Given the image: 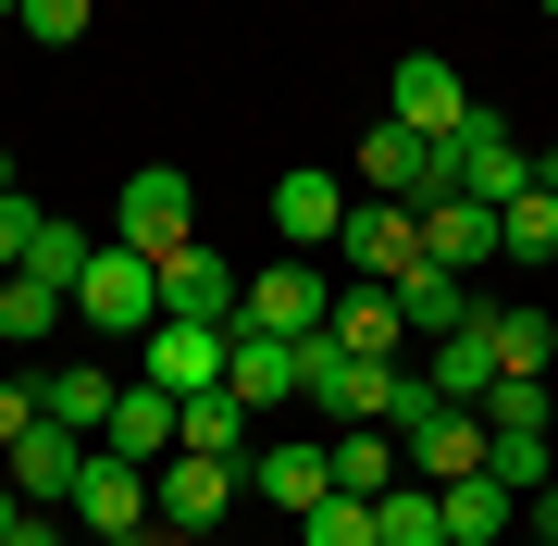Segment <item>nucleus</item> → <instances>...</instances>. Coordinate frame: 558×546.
<instances>
[{"instance_id": "nucleus-1", "label": "nucleus", "mask_w": 558, "mask_h": 546, "mask_svg": "<svg viewBox=\"0 0 558 546\" xmlns=\"http://www.w3.org/2000/svg\"><path fill=\"white\" fill-rule=\"evenodd\" d=\"M75 324H87V336H149V324H161V262L124 248V236H100L87 274H75Z\"/></svg>"}, {"instance_id": "nucleus-2", "label": "nucleus", "mask_w": 558, "mask_h": 546, "mask_svg": "<svg viewBox=\"0 0 558 546\" xmlns=\"http://www.w3.org/2000/svg\"><path fill=\"white\" fill-rule=\"evenodd\" d=\"M299 398L323 410V423H385V398H398V361H360V348L323 324V336H299Z\"/></svg>"}, {"instance_id": "nucleus-3", "label": "nucleus", "mask_w": 558, "mask_h": 546, "mask_svg": "<svg viewBox=\"0 0 558 546\" xmlns=\"http://www.w3.org/2000/svg\"><path fill=\"white\" fill-rule=\"evenodd\" d=\"M236 472H248V460H199V447H174V460L149 472V522L186 534V546H211L223 509H236Z\"/></svg>"}, {"instance_id": "nucleus-4", "label": "nucleus", "mask_w": 558, "mask_h": 546, "mask_svg": "<svg viewBox=\"0 0 558 546\" xmlns=\"http://www.w3.org/2000/svg\"><path fill=\"white\" fill-rule=\"evenodd\" d=\"M336 286H348V274H323L311 248H286V262L248 274V311H236V324H260V336H323V324H336Z\"/></svg>"}, {"instance_id": "nucleus-5", "label": "nucleus", "mask_w": 558, "mask_h": 546, "mask_svg": "<svg viewBox=\"0 0 558 546\" xmlns=\"http://www.w3.org/2000/svg\"><path fill=\"white\" fill-rule=\"evenodd\" d=\"M422 262V211L410 199H373V186H360L348 199V223H336V274H360V286H398Z\"/></svg>"}, {"instance_id": "nucleus-6", "label": "nucleus", "mask_w": 558, "mask_h": 546, "mask_svg": "<svg viewBox=\"0 0 558 546\" xmlns=\"http://www.w3.org/2000/svg\"><path fill=\"white\" fill-rule=\"evenodd\" d=\"M112 236H124V248H149V262H174V248L199 236V186H186L174 162L124 174V199H112Z\"/></svg>"}, {"instance_id": "nucleus-7", "label": "nucleus", "mask_w": 558, "mask_h": 546, "mask_svg": "<svg viewBox=\"0 0 558 546\" xmlns=\"http://www.w3.org/2000/svg\"><path fill=\"white\" fill-rule=\"evenodd\" d=\"M472 112H484V100L459 87V62H447V50H410L398 75H385V124H410V137H435V149H447Z\"/></svg>"}, {"instance_id": "nucleus-8", "label": "nucleus", "mask_w": 558, "mask_h": 546, "mask_svg": "<svg viewBox=\"0 0 558 546\" xmlns=\"http://www.w3.org/2000/svg\"><path fill=\"white\" fill-rule=\"evenodd\" d=\"M236 311H248V274L223 262L211 236H186L174 262H161V324H236Z\"/></svg>"}, {"instance_id": "nucleus-9", "label": "nucleus", "mask_w": 558, "mask_h": 546, "mask_svg": "<svg viewBox=\"0 0 558 546\" xmlns=\"http://www.w3.org/2000/svg\"><path fill=\"white\" fill-rule=\"evenodd\" d=\"M0 485H13L25 509H75V485H87V435H62V423H25L13 447H0Z\"/></svg>"}, {"instance_id": "nucleus-10", "label": "nucleus", "mask_w": 558, "mask_h": 546, "mask_svg": "<svg viewBox=\"0 0 558 546\" xmlns=\"http://www.w3.org/2000/svg\"><path fill=\"white\" fill-rule=\"evenodd\" d=\"M236 485H260V509H299V522H311V509L336 497V447H311V435H260Z\"/></svg>"}, {"instance_id": "nucleus-11", "label": "nucleus", "mask_w": 558, "mask_h": 546, "mask_svg": "<svg viewBox=\"0 0 558 546\" xmlns=\"http://www.w3.org/2000/svg\"><path fill=\"white\" fill-rule=\"evenodd\" d=\"M75 534H149V460H124V447H87V485H75Z\"/></svg>"}, {"instance_id": "nucleus-12", "label": "nucleus", "mask_w": 558, "mask_h": 546, "mask_svg": "<svg viewBox=\"0 0 558 546\" xmlns=\"http://www.w3.org/2000/svg\"><path fill=\"white\" fill-rule=\"evenodd\" d=\"M223 361H236V324H149V373L137 385H161V398H211Z\"/></svg>"}, {"instance_id": "nucleus-13", "label": "nucleus", "mask_w": 558, "mask_h": 546, "mask_svg": "<svg viewBox=\"0 0 558 546\" xmlns=\"http://www.w3.org/2000/svg\"><path fill=\"white\" fill-rule=\"evenodd\" d=\"M447 149H459V199H484V211H509L521 186H534V149H521L497 112H472V124H459Z\"/></svg>"}, {"instance_id": "nucleus-14", "label": "nucleus", "mask_w": 558, "mask_h": 546, "mask_svg": "<svg viewBox=\"0 0 558 546\" xmlns=\"http://www.w3.org/2000/svg\"><path fill=\"white\" fill-rule=\"evenodd\" d=\"M422 373H435V398H447V410H484V385L509 373V361H497V299H484L459 336H435V348H422Z\"/></svg>"}, {"instance_id": "nucleus-15", "label": "nucleus", "mask_w": 558, "mask_h": 546, "mask_svg": "<svg viewBox=\"0 0 558 546\" xmlns=\"http://www.w3.org/2000/svg\"><path fill=\"white\" fill-rule=\"evenodd\" d=\"M422 262H447V274H497V262H509V223L484 211V199H435V211H422Z\"/></svg>"}, {"instance_id": "nucleus-16", "label": "nucleus", "mask_w": 558, "mask_h": 546, "mask_svg": "<svg viewBox=\"0 0 558 546\" xmlns=\"http://www.w3.org/2000/svg\"><path fill=\"white\" fill-rule=\"evenodd\" d=\"M174 447H199V460H248L260 447V410L236 385H211V398H174Z\"/></svg>"}, {"instance_id": "nucleus-17", "label": "nucleus", "mask_w": 558, "mask_h": 546, "mask_svg": "<svg viewBox=\"0 0 558 546\" xmlns=\"http://www.w3.org/2000/svg\"><path fill=\"white\" fill-rule=\"evenodd\" d=\"M398 447H410L422 485H459V472H484V447H497V435H484V410H435V423L398 435Z\"/></svg>"}, {"instance_id": "nucleus-18", "label": "nucleus", "mask_w": 558, "mask_h": 546, "mask_svg": "<svg viewBox=\"0 0 558 546\" xmlns=\"http://www.w3.org/2000/svg\"><path fill=\"white\" fill-rule=\"evenodd\" d=\"M336 223H348V186L336 174H274V236L286 248H336Z\"/></svg>"}, {"instance_id": "nucleus-19", "label": "nucleus", "mask_w": 558, "mask_h": 546, "mask_svg": "<svg viewBox=\"0 0 558 546\" xmlns=\"http://www.w3.org/2000/svg\"><path fill=\"white\" fill-rule=\"evenodd\" d=\"M223 385H236L248 410H286V398H299V336H260V324H236V361H223Z\"/></svg>"}, {"instance_id": "nucleus-20", "label": "nucleus", "mask_w": 558, "mask_h": 546, "mask_svg": "<svg viewBox=\"0 0 558 546\" xmlns=\"http://www.w3.org/2000/svg\"><path fill=\"white\" fill-rule=\"evenodd\" d=\"M398 311H410V336L435 348V336H459V324H472L484 299H472V274H447V262H410V274H398Z\"/></svg>"}, {"instance_id": "nucleus-21", "label": "nucleus", "mask_w": 558, "mask_h": 546, "mask_svg": "<svg viewBox=\"0 0 558 546\" xmlns=\"http://www.w3.org/2000/svg\"><path fill=\"white\" fill-rule=\"evenodd\" d=\"M447 497V546H509L521 534V497L497 485V472H459V485H435Z\"/></svg>"}, {"instance_id": "nucleus-22", "label": "nucleus", "mask_w": 558, "mask_h": 546, "mask_svg": "<svg viewBox=\"0 0 558 546\" xmlns=\"http://www.w3.org/2000/svg\"><path fill=\"white\" fill-rule=\"evenodd\" d=\"M336 336L360 348V361H398V348H410V311H398V286H336Z\"/></svg>"}, {"instance_id": "nucleus-23", "label": "nucleus", "mask_w": 558, "mask_h": 546, "mask_svg": "<svg viewBox=\"0 0 558 546\" xmlns=\"http://www.w3.org/2000/svg\"><path fill=\"white\" fill-rule=\"evenodd\" d=\"M100 447H124V460H174V398H161V385H137L124 373V398H112V423H100Z\"/></svg>"}, {"instance_id": "nucleus-24", "label": "nucleus", "mask_w": 558, "mask_h": 546, "mask_svg": "<svg viewBox=\"0 0 558 546\" xmlns=\"http://www.w3.org/2000/svg\"><path fill=\"white\" fill-rule=\"evenodd\" d=\"M385 485H410V447L385 423H336V497H385Z\"/></svg>"}, {"instance_id": "nucleus-25", "label": "nucleus", "mask_w": 558, "mask_h": 546, "mask_svg": "<svg viewBox=\"0 0 558 546\" xmlns=\"http://www.w3.org/2000/svg\"><path fill=\"white\" fill-rule=\"evenodd\" d=\"M112 398H124V373H38V410H50L62 435H87V447H100Z\"/></svg>"}, {"instance_id": "nucleus-26", "label": "nucleus", "mask_w": 558, "mask_h": 546, "mask_svg": "<svg viewBox=\"0 0 558 546\" xmlns=\"http://www.w3.org/2000/svg\"><path fill=\"white\" fill-rule=\"evenodd\" d=\"M484 435H558V373H497L484 385Z\"/></svg>"}, {"instance_id": "nucleus-27", "label": "nucleus", "mask_w": 558, "mask_h": 546, "mask_svg": "<svg viewBox=\"0 0 558 546\" xmlns=\"http://www.w3.org/2000/svg\"><path fill=\"white\" fill-rule=\"evenodd\" d=\"M373 546H447V497L422 485V472L385 485V497H373Z\"/></svg>"}, {"instance_id": "nucleus-28", "label": "nucleus", "mask_w": 558, "mask_h": 546, "mask_svg": "<svg viewBox=\"0 0 558 546\" xmlns=\"http://www.w3.org/2000/svg\"><path fill=\"white\" fill-rule=\"evenodd\" d=\"M62 311H75V299H62L50 274H0V348H38Z\"/></svg>"}, {"instance_id": "nucleus-29", "label": "nucleus", "mask_w": 558, "mask_h": 546, "mask_svg": "<svg viewBox=\"0 0 558 546\" xmlns=\"http://www.w3.org/2000/svg\"><path fill=\"white\" fill-rule=\"evenodd\" d=\"M87 248H100V236H87L75 211H50V223H38V248H25V274H50L62 299H75V274H87Z\"/></svg>"}, {"instance_id": "nucleus-30", "label": "nucleus", "mask_w": 558, "mask_h": 546, "mask_svg": "<svg viewBox=\"0 0 558 546\" xmlns=\"http://www.w3.org/2000/svg\"><path fill=\"white\" fill-rule=\"evenodd\" d=\"M484 472H497L509 497H534V485H558V435H497V447H484Z\"/></svg>"}, {"instance_id": "nucleus-31", "label": "nucleus", "mask_w": 558, "mask_h": 546, "mask_svg": "<svg viewBox=\"0 0 558 546\" xmlns=\"http://www.w3.org/2000/svg\"><path fill=\"white\" fill-rule=\"evenodd\" d=\"M497 223H509V262H558V199H546V186H521Z\"/></svg>"}, {"instance_id": "nucleus-32", "label": "nucleus", "mask_w": 558, "mask_h": 546, "mask_svg": "<svg viewBox=\"0 0 558 546\" xmlns=\"http://www.w3.org/2000/svg\"><path fill=\"white\" fill-rule=\"evenodd\" d=\"M497 361H509V373H546V361H558L546 311H509V299H497Z\"/></svg>"}, {"instance_id": "nucleus-33", "label": "nucleus", "mask_w": 558, "mask_h": 546, "mask_svg": "<svg viewBox=\"0 0 558 546\" xmlns=\"http://www.w3.org/2000/svg\"><path fill=\"white\" fill-rule=\"evenodd\" d=\"M13 25H25V38H38V50H75L87 25H100V0H25Z\"/></svg>"}, {"instance_id": "nucleus-34", "label": "nucleus", "mask_w": 558, "mask_h": 546, "mask_svg": "<svg viewBox=\"0 0 558 546\" xmlns=\"http://www.w3.org/2000/svg\"><path fill=\"white\" fill-rule=\"evenodd\" d=\"M299 546H373V497H323L299 522Z\"/></svg>"}, {"instance_id": "nucleus-35", "label": "nucleus", "mask_w": 558, "mask_h": 546, "mask_svg": "<svg viewBox=\"0 0 558 546\" xmlns=\"http://www.w3.org/2000/svg\"><path fill=\"white\" fill-rule=\"evenodd\" d=\"M38 223H50V211L25 199V186H13V199H0V274H25V248H38Z\"/></svg>"}, {"instance_id": "nucleus-36", "label": "nucleus", "mask_w": 558, "mask_h": 546, "mask_svg": "<svg viewBox=\"0 0 558 546\" xmlns=\"http://www.w3.org/2000/svg\"><path fill=\"white\" fill-rule=\"evenodd\" d=\"M25 423H50V410H38V373H0V447H13Z\"/></svg>"}, {"instance_id": "nucleus-37", "label": "nucleus", "mask_w": 558, "mask_h": 546, "mask_svg": "<svg viewBox=\"0 0 558 546\" xmlns=\"http://www.w3.org/2000/svg\"><path fill=\"white\" fill-rule=\"evenodd\" d=\"M13 546H62V509H25V522H13Z\"/></svg>"}, {"instance_id": "nucleus-38", "label": "nucleus", "mask_w": 558, "mask_h": 546, "mask_svg": "<svg viewBox=\"0 0 558 546\" xmlns=\"http://www.w3.org/2000/svg\"><path fill=\"white\" fill-rule=\"evenodd\" d=\"M13 522H25V497H13V485H0V546H13Z\"/></svg>"}, {"instance_id": "nucleus-39", "label": "nucleus", "mask_w": 558, "mask_h": 546, "mask_svg": "<svg viewBox=\"0 0 558 546\" xmlns=\"http://www.w3.org/2000/svg\"><path fill=\"white\" fill-rule=\"evenodd\" d=\"M534 186H546V199H558V149H534Z\"/></svg>"}, {"instance_id": "nucleus-40", "label": "nucleus", "mask_w": 558, "mask_h": 546, "mask_svg": "<svg viewBox=\"0 0 558 546\" xmlns=\"http://www.w3.org/2000/svg\"><path fill=\"white\" fill-rule=\"evenodd\" d=\"M509 546H558V534H534V522H521V534H509Z\"/></svg>"}, {"instance_id": "nucleus-41", "label": "nucleus", "mask_w": 558, "mask_h": 546, "mask_svg": "<svg viewBox=\"0 0 558 546\" xmlns=\"http://www.w3.org/2000/svg\"><path fill=\"white\" fill-rule=\"evenodd\" d=\"M0 199H13V149H0Z\"/></svg>"}, {"instance_id": "nucleus-42", "label": "nucleus", "mask_w": 558, "mask_h": 546, "mask_svg": "<svg viewBox=\"0 0 558 546\" xmlns=\"http://www.w3.org/2000/svg\"><path fill=\"white\" fill-rule=\"evenodd\" d=\"M13 13H25V0H0V25H13Z\"/></svg>"}, {"instance_id": "nucleus-43", "label": "nucleus", "mask_w": 558, "mask_h": 546, "mask_svg": "<svg viewBox=\"0 0 558 546\" xmlns=\"http://www.w3.org/2000/svg\"><path fill=\"white\" fill-rule=\"evenodd\" d=\"M534 13H546V25H558V0H534Z\"/></svg>"}]
</instances>
